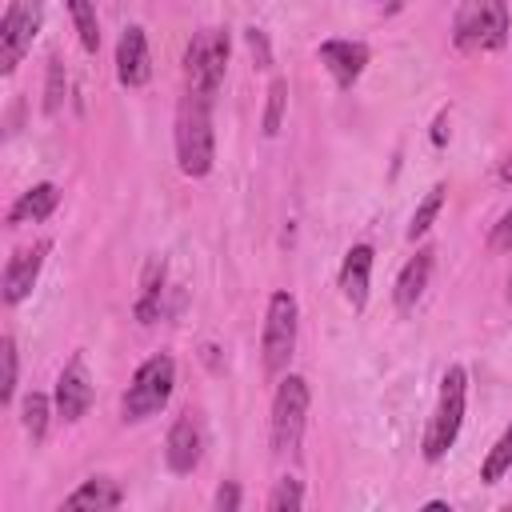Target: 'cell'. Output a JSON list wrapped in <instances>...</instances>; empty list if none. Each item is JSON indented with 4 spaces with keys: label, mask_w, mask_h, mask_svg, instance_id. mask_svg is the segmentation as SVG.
<instances>
[{
    "label": "cell",
    "mask_w": 512,
    "mask_h": 512,
    "mask_svg": "<svg viewBox=\"0 0 512 512\" xmlns=\"http://www.w3.org/2000/svg\"><path fill=\"white\" fill-rule=\"evenodd\" d=\"M216 160L212 136V100L184 92L176 104V164L184 176H208Z\"/></svg>",
    "instance_id": "cell-1"
},
{
    "label": "cell",
    "mask_w": 512,
    "mask_h": 512,
    "mask_svg": "<svg viewBox=\"0 0 512 512\" xmlns=\"http://www.w3.org/2000/svg\"><path fill=\"white\" fill-rule=\"evenodd\" d=\"M172 388H176V360H172L168 352L148 356V360L136 368L128 392H124V400H120V416H124V424H140V420L156 416V412L168 404Z\"/></svg>",
    "instance_id": "cell-2"
},
{
    "label": "cell",
    "mask_w": 512,
    "mask_h": 512,
    "mask_svg": "<svg viewBox=\"0 0 512 512\" xmlns=\"http://www.w3.org/2000/svg\"><path fill=\"white\" fill-rule=\"evenodd\" d=\"M464 400H468V372L460 364H452L440 380V396H436V412L428 420V432H424V456L428 460H440L456 436H460V424H464Z\"/></svg>",
    "instance_id": "cell-3"
},
{
    "label": "cell",
    "mask_w": 512,
    "mask_h": 512,
    "mask_svg": "<svg viewBox=\"0 0 512 512\" xmlns=\"http://www.w3.org/2000/svg\"><path fill=\"white\" fill-rule=\"evenodd\" d=\"M304 424H308V380L288 372L280 384H276V396H272V452L276 456H296L300 440H304Z\"/></svg>",
    "instance_id": "cell-4"
},
{
    "label": "cell",
    "mask_w": 512,
    "mask_h": 512,
    "mask_svg": "<svg viewBox=\"0 0 512 512\" xmlns=\"http://www.w3.org/2000/svg\"><path fill=\"white\" fill-rule=\"evenodd\" d=\"M224 68H228V32L224 28H200V32H192V40L184 48V80H188V92L212 100L220 92Z\"/></svg>",
    "instance_id": "cell-5"
},
{
    "label": "cell",
    "mask_w": 512,
    "mask_h": 512,
    "mask_svg": "<svg viewBox=\"0 0 512 512\" xmlns=\"http://www.w3.org/2000/svg\"><path fill=\"white\" fill-rule=\"evenodd\" d=\"M296 328H300V308L292 292H272L268 312H264V332H260V352H264V372L280 376L296 352Z\"/></svg>",
    "instance_id": "cell-6"
},
{
    "label": "cell",
    "mask_w": 512,
    "mask_h": 512,
    "mask_svg": "<svg viewBox=\"0 0 512 512\" xmlns=\"http://www.w3.org/2000/svg\"><path fill=\"white\" fill-rule=\"evenodd\" d=\"M508 40V8L504 0H472L460 8L452 24V44L464 52H492Z\"/></svg>",
    "instance_id": "cell-7"
},
{
    "label": "cell",
    "mask_w": 512,
    "mask_h": 512,
    "mask_svg": "<svg viewBox=\"0 0 512 512\" xmlns=\"http://www.w3.org/2000/svg\"><path fill=\"white\" fill-rule=\"evenodd\" d=\"M44 24V0H12L0 20V72L12 76Z\"/></svg>",
    "instance_id": "cell-8"
},
{
    "label": "cell",
    "mask_w": 512,
    "mask_h": 512,
    "mask_svg": "<svg viewBox=\"0 0 512 512\" xmlns=\"http://www.w3.org/2000/svg\"><path fill=\"white\" fill-rule=\"evenodd\" d=\"M200 456H204V428H200V420H196L192 412H184V416H176V424L168 428L164 460H168V468H172L176 476H188V472H196Z\"/></svg>",
    "instance_id": "cell-9"
},
{
    "label": "cell",
    "mask_w": 512,
    "mask_h": 512,
    "mask_svg": "<svg viewBox=\"0 0 512 512\" xmlns=\"http://www.w3.org/2000/svg\"><path fill=\"white\" fill-rule=\"evenodd\" d=\"M92 404V376L84 368V356H72L56 376V416L76 424Z\"/></svg>",
    "instance_id": "cell-10"
},
{
    "label": "cell",
    "mask_w": 512,
    "mask_h": 512,
    "mask_svg": "<svg viewBox=\"0 0 512 512\" xmlns=\"http://www.w3.org/2000/svg\"><path fill=\"white\" fill-rule=\"evenodd\" d=\"M48 252H52V244L48 240H36V244H28V248H20V252L8 256V268H4V304H20L32 292V284H36Z\"/></svg>",
    "instance_id": "cell-11"
},
{
    "label": "cell",
    "mask_w": 512,
    "mask_h": 512,
    "mask_svg": "<svg viewBox=\"0 0 512 512\" xmlns=\"http://www.w3.org/2000/svg\"><path fill=\"white\" fill-rule=\"evenodd\" d=\"M148 76H152L148 36L140 24H132V28H124V36L116 44V80L124 88H140V84H148Z\"/></svg>",
    "instance_id": "cell-12"
},
{
    "label": "cell",
    "mask_w": 512,
    "mask_h": 512,
    "mask_svg": "<svg viewBox=\"0 0 512 512\" xmlns=\"http://www.w3.org/2000/svg\"><path fill=\"white\" fill-rule=\"evenodd\" d=\"M320 64L332 72L336 88H352L360 76H364V64H368V44L360 40H324L316 48Z\"/></svg>",
    "instance_id": "cell-13"
},
{
    "label": "cell",
    "mask_w": 512,
    "mask_h": 512,
    "mask_svg": "<svg viewBox=\"0 0 512 512\" xmlns=\"http://www.w3.org/2000/svg\"><path fill=\"white\" fill-rule=\"evenodd\" d=\"M368 280H372V244H352L340 264V292L356 312L368 304Z\"/></svg>",
    "instance_id": "cell-14"
},
{
    "label": "cell",
    "mask_w": 512,
    "mask_h": 512,
    "mask_svg": "<svg viewBox=\"0 0 512 512\" xmlns=\"http://www.w3.org/2000/svg\"><path fill=\"white\" fill-rule=\"evenodd\" d=\"M432 248H420L404 268H400V276H396V288H392V300H396V308L400 312H408V308H416V300L424 296V288H428V276H432Z\"/></svg>",
    "instance_id": "cell-15"
},
{
    "label": "cell",
    "mask_w": 512,
    "mask_h": 512,
    "mask_svg": "<svg viewBox=\"0 0 512 512\" xmlns=\"http://www.w3.org/2000/svg\"><path fill=\"white\" fill-rule=\"evenodd\" d=\"M56 204H60V188H56V184H36V188H28V192L16 196V204L8 208V224L44 220V216H52Z\"/></svg>",
    "instance_id": "cell-16"
},
{
    "label": "cell",
    "mask_w": 512,
    "mask_h": 512,
    "mask_svg": "<svg viewBox=\"0 0 512 512\" xmlns=\"http://www.w3.org/2000/svg\"><path fill=\"white\" fill-rule=\"evenodd\" d=\"M120 504H124V492L108 476H92L76 492L64 496V508H120Z\"/></svg>",
    "instance_id": "cell-17"
},
{
    "label": "cell",
    "mask_w": 512,
    "mask_h": 512,
    "mask_svg": "<svg viewBox=\"0 0 512 512\" xmlns=\"http://www.w3.org/2000/svg\"><path fill=\"white\" fill-rule=\"evenodd\" d=\"M140 288H144V292H140V300H136V320H140V324H152V320L164 312V308H160V300H164V260H148Z\"/></svg>",
    "instance_id": "cell-18"
},
{
    "label": "cell",
    "mask_w": 512,
    "mask_h": 512,
    "mask_svg": "<svg viewBox=\"0 0 512 512\" xmlns=\"http://www.w3.org/2000/svg\"><path fill=\"white\" fill-rule=\"evenodd\" d=\"M48 412H52V404H48L44 392H28V396H24L20 420H24V432L32 436V444H40V440L48 436Z\"/></svg>",
    "instance_id": "cell-19"
},
{
    "label": "cell",
    "mask_w": 512,
    "mask_h": 512,
    "mask_svg": "<svg viewBox=\"0 0 512 512\" xmlns=\"http://www.w3.org/2000/svg\"><path fill=\"white\" fill-rule=\"evenodd\" d=\"M504 472H512V424L500 432V440H496L492 452L484 456V464H480V480H484V484H496Z\"/></svg>",
    "instance_id": "cell-20"
},
{
    "label": "cell",
    "mask_w": 512,
    "mask_h": 512,
    "mask_svg": "<svg viewBox=\"0 0 512 512\" xmlns=\"http://www.w3.org/2000/svg\"><path fill=\"white\" fill-rule=\"evenodd\" d=\"M440 204H444V184H436L420 204H416V212H412V224H408V240H420L428 228H432V220H436V212H440Z\"/></svg>",
    "instance_id": "cell-21"
},
{
    "label": "cell",
    "mask_w": 512,
    "mask_h": 512,
    "mask_svg": "<svg viewBox=\"0 0 512 512\" xmlns=\"http://www.w3.org/2000/svg\"><path fill=\"white\" fill-rule=\"evenodd\" d=\"M284 104H288V80H272L268 84V108H264V136H276L280 132V120H284Z\"/></svg>",
    "instance_id": "cell-22"
},
{
    "label": "cell",
    "mask_w": 512,
    "mask_h": 512,
    "mask_svg": "<svg viewBox=\"0 0 512 512\" xmlns=\"http://www.w3.org/2000/svg\"><path fill=\"white\" fill-rule=\"evenodd\" d=\"M0 364H4V376H0V404H12V396H16V368H20V360H16V340H12V336L0 340Z\"/></svg>",
    "instance_id": "cell-23"
},
{
    "label": "cell",
    "mask_w": 512,
    "mask_h": 512,
    "mask_svg": "<svg viewBox=\"0 0 512 512\" xmlns=\"http://www.w3.org/2000/svg\"><path fill=\"white\" fill-rule=\"evenodd\" d=\"M300 504H304V488H300L296 476H284L268 496V512H288V508H300Z\"/></svg>",
    "instance_id": "cell-24"
},
{
    "label": "cell",
    "mask_w": 512,
    "mask_h": 512,
    "mask_svg": "<svg viewBox=\"0 0 512 512\" xmlns=\"http://www.w3.org/2000/svg\"><path fill=\"white\" fill-rule=\"evenodd\" d=\"M488 248H492V252H508V248H512V208H508V212L496 220V228L488 232Z\"/></svg>",
    "instance_id": "cell-25"
},
{
    "label": "cell",
    "mask_w": 512,
    "mask_h": 512,
    "mask_svg": "<svg viewBox=\"0 0 512 512\" xmlns=\"http://www.w3.org/2000/svg\"><path fill=\"white\" fill-rule=\"evenodd\" d=\"M248 48H252V56H256V64H260V68H268V64H272V56H268V36H264L260 28H248Z\"/></svg>",
    "instance_id": "cell-26"
},
{
    "label": "cell",
    "mask_w": 512,
    "mask_h": 512,
    "mask_svg": "<svg viewBox=\"0 0 512 512\" xmlns=\"http://www.w3.org/2000/svg\"><path fill=\"white\" fill-rule=\"evenodd\" d=\"M216 508H220V512L240 508V488H236V484H220V488H216Z\"/></svg>",
    "instance_id": "cell-27"
},
{
    "label": "cell",
    "mask_w": 512,
    "mask_h": 512,
    "mask_svg": "<svg viewBox=\"0 0 512 512\" xmlns=\"http://www.w3.org/2000/svg\"><path fill=\"white\" fill-rule=\"evenodd\" d=\"M60 108V60H52V68H48V112H56Z\"/></svg>",
    "instance_id": "cell-28"
},
{
    "label": "cell",
    "mask_w": 512,
    "mask_h": 512,
    "mask_svg": "<svg viewBox=\"0 0 512 512\" xmlns=\"http://www.w3.org/2000/svg\"><path fill=\"white\" fill-rule=\"evenodd\" d=\"M372 4H376L380 12H400V8L408 4V0H372Z\"/></svg>",
    "instance_id": "cell-29"
},
{
    "label": "cell",
    "mask_w": 512,
    "mask_h": 512,
    "mask_svg": "<svg viewBox=\"0 0 512 512\" xmlns=\"http://www.w3.org/2000/svg\"><path fill=\"white\" fill-rule=\"evenodd\" d=\"M500 180H504V184H508V180H512V156H508V160H504V164H500Z\"/></svg>",
    "instance_id": "cell-30"
},
{
    "label": "cell",
    "mask_w": 512,
    "mask_h": 512,
    "mask_svg": "<svg viewBox=\"0 0 512 512\" xmlns=\"http://www.w3.org/2000/svg\"><path fill=\"white\" fill-rule=\"evenodd\" d=\"M508 300H512V280H508Z\"/></svg>",
    "instance_id": "cell-31"
}]
</instances>
